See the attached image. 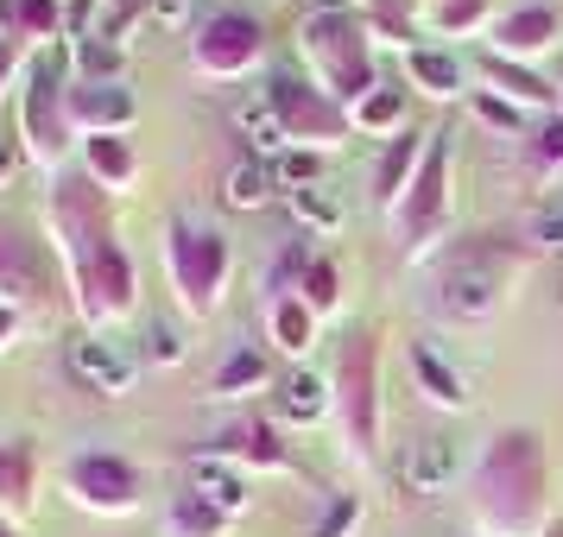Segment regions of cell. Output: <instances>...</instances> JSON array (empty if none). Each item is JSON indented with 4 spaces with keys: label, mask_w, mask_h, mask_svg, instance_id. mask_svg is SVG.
Here are the masks:
<instances>
[{
    "label": "cell",
    "mask_w": 563,
    "mask_h": 537,
    "mask_svg": "<svg viewBox=\"0 0 563 537\" xmlns=\"http://www.w3.org/2000/svg\"><path fill=\"white\" fill-rule=\"evenodd\" d=\"M70 373H77L89 392H102V399H128L133 355L114 348V342H102V335H82V342H70Z\"/></svg>",
    "instance_id": "cell-1"
},
{
    "label": "cell",
    "mask_w": 563,
    "mask_h": 537,
    "mask_svg": "<svg viewBox=\"0 0 563 537\" xmlns=\"http://www.w3.org/2000/svg\"><path fill=\"white\" fill-rule=\"evenodd\" d=\"M26 133H32V153L57 158L64 133H57V52L32 70V89H26Z\"/></svg>",
    "instance_id": "cell-2"
},
{
    "label": "cell",
    "mask_w": 563,
    "mask_h": 537,
    "mask_svg": "<svg viewBox=\"0 0 563 537\" xmlns=\"http://www.w3.org/2000/svg\"><path fill=\"white\" fill-rule=\"evenodd\" d=\"M45 291V266H38V254H32L20 234L0 228V298L7 304H32Z\"/></svg>",
    "instance_id": "cell-3"
},
{
    "label": "cell",
    "mask_w": 563,
    "mask_h": 537,
    "mask_svg": "<svg viewBox=\"0 0 563 537\" xmlns=\"http://www.w3.org/2000/svg\"><path fill=\"white\" fill-rule=\"evenodd\" d=\"M443 481H456V443H450V436H418V449H411V461H406V486L437 493Z\"/></svg>",
    "instance_id": "cell-4"
},
{
    "label": "cell",
    "mask_w": 563,
    "mask_h": 537,
    "mask_svg": "<svg viewBox=\"0 0 563 537\" xmlns=\"http://www.w3.org/2000/svg\"><path fill=\"white\" fill-rule=\"evenodd\" d=\"M70 481L82 486V500H102V506H128V493H133V474L121 468V461H77V474Z\"/></svg>",
    "instance_id": "cell-5"
},
{
    "label": "cell",
    "mask_w": 563,
    "mask_h": 537,
    "mask_svg": "<svg viewBox=\"0 0 563 537\" xmlns=\"http://www.w3.org/2000/svg\"><path fill=\"white\" fill-rule=\"evenodd\" d=\"M291 215L310 228H342V197L330 183H305V190H291Z\"/></svg>",
    "instance_id": "cell-6"
},
{
    "label": "cell",
    "mask_w": 563,
    "mask_h": 537,
    "mask_svg": "<svg viewBox=\"0 0 563 537\" xmlns=\"http://www.w3.org/2000/svg\"><path fill=\"white\" fill-rule=\"evenodd\" d=\"M234 127L247 133L260 153H279V146H285V121H279V108H273V102H247V108H234Z\"/></svg>",
    "instance_id": "cell-7"
},
{
    "label": "cell",
    "mask_w": 563,
    "mask_h": 537,
    "mask_svg": "<svg viewBox=\"0 0 563 537\" xmlns=\"http://www.w3.org/2000/svg\"><path fill=\"white\" fill-rule=\"evenodd\" d=\"M190 474H197V486H203V500H209L216 512H241V506H247V486L234 481L222 461H197Z\"/></svg>",
    "instance_id": "cell-8"
},
{
    "label": "cell",
    "mask_w": 563,
    "mask_h": 537,
    "mask_svg": "<svg viewBox=\"0 0 563 537\" xmlns=\"http://www.w3.org/2000/svg\"><path fill=\"white\" fill-rule=\"evenodd\" d=\"M266 197H273V171L266 165H234L229 171V190H222L229 209H260Z\"/></svg>",
    "instance_id": "cell-9"
},
{
    "label": "cell",
    "mask_w": 563,
    "mask_h": 537,
    "mask_svg": "<svg viewBox=\"0 0 563 537\" xmlns=\"http://www.w3.org/2000/svg\"><path fill=\"white\" fill-rule=\"evenodd\" d=\"M285 417H298V424H317L323 417V380L317 373H298V380H285Z\"/></svg>",
    "instance_id": "cell-10"
},
{
    "label": "cell",
    "mask_w": 563,
    "mask_h": 537,
    "mask_svg": "<svg viewBox=\"0 0 563 537\" xmlns=\"http://www.w3.org/2000/svg\"><path fill=\"white\" fill-rule=\"evenodd\" d=\"M26 486H32V456L20 443H7L0 449V500L7 506H26Z\"/></svg>",
    "instance_id": "cell-11"
},
{
    "label": "cell",
    "mask_w": 563,
    "mask_h": 537,
    "mask_svg": "<svg viewBox=\"0 0 563 537\" xmlns=\"http://www.w3.org/2000/svg\"><path fill=\"white\" fill-rule=\"evenodd\" d=\"M70 108H77L82 121H128V114H133L128 96H108V82H89V89H77V96H70Z\"/></svg>",
    "instance_id": "cell-12"
},
{
    "label": "cell",
    "mask_w": 563,
    "mask_h": 537,
    "mask_svg": "<svg viewBox=\"0 0 563 537\" xmlns=\"http://www.w3.org/2000/svg\"><path fill=\"white\" fill-rule=\"evenodd\" d=\"M209 38H216V45H209L203 57H209V64H229L234 52L254 57V38H260V32L247 26V20H216V32H209Z\"/></svg>",
    "instance_id": "cell-13"
},
{
    "label": "cell",
    "mask_w": 563,
    "mask_h": 537,
    "mask_svg": "<svg viewBox=\"0 0 563 537\" xmlns=\"http://www.w3.org/2000/svg\"><path fill=\"white\" fill-rule=\"evenodd\" d=\"M418 373H424V385H431V399H443V405H462V399H468V392H462V380L431 355V348H418Z\"/></svg>",
    "instance_id": "cell-14"
},
{
    "label": "cell",
    "mask_w": 563,
    "mask_h": 537,
    "mask_svg": "<svg viewBox=\"0 0 563 537\" xmlns=\"http://www.w3.org/2000/svg\"><path fill=\"white\" fill-rule=\"evenodd\" d=\"M260 380H266V360H260V355H234L216 385H222V392H241V385H260Z\"/></svg>",
    "instance_id": "cell-15"
},
{
    "label": "cell",
    "mask_w": 563,
    "mask_h": 537,
    "mask_svg": "<svg viewBox=\"0 0 563 537\" xmlns=\"http://www.w3.org/2000/svg\"><path fill=\"white\" fill-rule=\"evenodd\" d=\"M273 323H279V342L285 348H310V316L298 304H279V316H273Z\"/></svg>",
    "instance_id": "cell-16"
},
{
    "label": "cell",
    "mask_w": 563,
    "mask_h": 537,
    "mask_svg": "<svg viewBox=\"0 0 563 537\" xmlns=\"http://www.w3.org/2000/svg\"><path fill=\"white\" fill-rule=\"evenodd\" d=\"M89 165H96L102 178H128V153H121L114 139H89Z\"/></svg>",
    "instance_id": "cell-17"
},
{
    "label": "cell",
    "mask_w": 563,
    "mask_h": 537,
    "mask_svg": "<svg viewBox=\"0 0 563 537\" xmlns=\"http://www.w3.org/2000/svg\"><path fill=\"white\" fill-rule=\"evenodd\" d=\"M178 525H184V532H203V537L222 532V518H216L209 506H197V500H184V506H178Z\"/></svg>",
    "instance_id": "cell-18"
},
{
    "label": "cell",
    "mask_w": 563,
    "mask_h": 537,
    "mask_svg": "<svg viewBox=\"0 0 563 537\" xmlns=\"http://www.w3.org/2000/svg\"><path fill=\"white\" fill-rule=\"evenodd\" d=\"M279 178H285V183H298V190H305V183L317 178V158H305V153H285V158H279Z\"/></svg>",
    "instance_id": "cell-19"
},
{
    "label": "cell",
    "mask_w": 563,
    "mask_h": 537,
    "mask_svg": "<svg viewBox=\"0 0 563 537\" xmlns=\"http://www.w3.org/2000/svg\"><path fill=\"white\" fill-rule=\"evenodd\" d=\"M418 77L437 82V89H456V64L450 57H418Z\"/></svg>",
    "instance_id": "cell-20"
},
{
    "label": "cell",
    "mask_w": 563,
    "mask_h": 537,
    "mask_svg": "<svg viewBox=\"0 0 563 537\" xmlns=\"http://www.w3.org/2000/svg\"><path fill=\"white\" fill-rule=\"evenodd\" d=\"M184 348H178V335L165 329V323H153V360H178Z\"/></svg>",
    "instance_id": "cell-21"
},
{
    "label": "cell",
    "mask_w": 563,
    "mask_h": 537,
    "mask_svg": "<svg viewBox=\"0 0 563 537\" xmlns=\"http://www.w3.org/2000/svg\"><path fill=\"white\" fill-rule=\"evenodd\" d=\"M349 525H355V506H342V512H335V518H330V525H323V532H317V537H342V532H349Z\"/></svg>",
    "instance_id": "cell-22"
},
{
    "label": "cell",
    "mask_w": 563,
    "mask_h": 537,
    "mask_svg": "<svg viewBox=\"0 0 563 537\" xmlns=\"http://www.w3.org/2000/svg\"><path fill=\"white\" fill-rule=\"evenodd\" d=\"M184 7H190V0H158V13H165V20H178Z\"/></svg>",
    "instance_id": "cell-23"
},
{
    "label": "cell",
    "mask_w": 563,
    "mask_h": 537,
    "mask_svg": "<svg viewBox=\"0 0 563 537\" xmlns=\"http://www.w3.org/2000/svg\"><path fill=\"white\" fill-rule=\"evenodd\" d=\"M7 64H13V38L0 32V77H7Z\"/></svg>",
    "instance_id": "cell-24"
},
{
    "label": "cell",
    "mask_w": 563,
    "mask_h": 537,
    "mask_svg": "<svg viewBox=\"0 0 563 537\" xmlns=\"http://www.w3.org/2000/svg\"><path fill=\"white\" fill-rule=\"evenodd\" d=\"M7 171H13V153H7V146H0V183H7Z\"/></svg>",
    "instance_id": "cell-25"
},
{
    "label": "cell",
    "mask_w": 563,
    "mask_h": 537,
    "mask_svg": "<svg viewBox=\"0 0 563 537\" xmlns=\"http://www.w3.org/2000/svg\"><path fill=\"white\" fill-rule=\"evenodd\" d=\"M7 335H13V316H7V310H0V342H7Z\"/></svg>",
    "instance_id": "cell-26"
},
{
    "label": "cell",
    "mask_w": 563,
    "mask_h": 537,
    "mask_svg": "<svg viewBox=\"0 0 563 537\" xmlns=\"http://www.w3.org/2000/svg\"><path fill=\"white\" fill-rule=\"evenodd\" d=\"M0 537H7V532H0Z\"/></svg>",
    "instance_id": "cell-27"
}]
</instances>
